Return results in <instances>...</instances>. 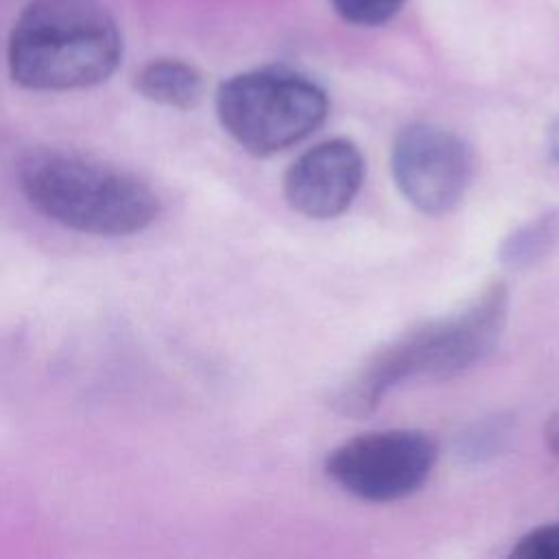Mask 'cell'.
Masks as SVG:
<instances>
[{"mask_svg": "<svg viewBox=\"0 0 559 559\" xmlns=\"http://www.w3.org/2000/svg\"><path fill=\"white\" fill-rule=\"evenodd\" d=\"M406 0H332L334 11L356 26H380L389 22Z\"/></svg>", "mask_w": 559, "mask_h": 559, "instance_id": "10", "label": "cell"}, {"mask_svg": "<svg viewBox=\"0 0 559 559\" xmlns=\"http://www.w3.org/2000/svg\"><path fill=\"white\" fill-rule=\"evenodd\" d=\"M216 116L245 151L273 155L321 127L328 116V96L304 74L260 68L221 83Z\"/></svg>", "mask_w": 559, "mask_h": 559, "instance_id": "4", "label": "cell"}, {"mask_svg": "<svg viewBox=\"0 0 559 559\" xmlns=\"http://www.w3.org/2000/svg\"><path fill=\"white\" fill-rule=\"evenodd\" d=\"M507 312V286H487L463 310L428 321L376 352L336 391L332 404L345 415H369L400 382L415 378L448 380L465 371L496 345Z\"/></svg>", "mask_w": 559, "mask_h": 559, "instance_id": "2", "label": "cell"}, {"mask_svg": "<svg viewBox=\"0 0 559 559\" xmlns=\"http://www.w3.org/2000/svg\"><path fill=\"white\" fill-rule=\"evenodd\" d=\"M391 170L406 201L437 216L463 199L474 175V153L450 129L411 124L395 138Z\"/></svg>", "mask_w": 559, "mask_h": 559, "instance_id": "6", "label": "cell"}, {"mask_svg": "<svg viewBox=\"0 0 559 559\" xmlns=\"http://www.w3.org/2000/svg\"><path fill=\"white\" fill-rule=\"evenodd\" d=\"M365 179V159L349 140H328L308 148L284 175L290 207L310 218H332L356 199Z\"/></svg>", "mask_w": 559, "mask_h": 559, "instance_id": "7", "label": "cell"}, {"mask_svg": "<svg viewBox=\"0 0 559 559\" xmlns=\"http://www.w3.org/2000/svg\"><path fill=\"white\" fill-rule=\"evenodd\" d=\"M520 559H559V524H546L528 531L511 550Z\"/></svg>", "mask_w": 559, "mask_h": 559, "instance_id": "11", "label": "cell"}, {"mask_svg": "<svg viewBox=\"0 0 559 559\" xmlns=\"http://www.w3.org/2000/svg\"><path fill=\"white\" fill-rule=\"evenodd\" d=\"M559 245V210L546 212L515 229L500 249V258L511 269L531 266Z\"/></svg>", "mask_w": 559, "mask_h": 559, "instance_id": "9", "label": "cell"}, {"mask_svg": "<svg viewBox=\"0 0 559 559\" xmlns=\"http://www.w3.org/2000/svg\"><path fill=\"white\" fill-rule=\"evenodd\" d=\"M135 90L151 103L192 109L203 98V76L188 61L162 57L144 63L133 79Z\"/></svg>", "mask_w": 559, "mask_h": 559, "instance_id": "8", "label": "cell"}, {"mask_svg": "<svg viewBox=\"0 0 559 559\" xmlns=\"http://www.w3.org/2000/svg\"><path fill=\"white\" fill-rule=\"evenodd\" d=\"M437 443L421 430H376L341 443L328 456L330 478L356 498L393 502L415 493L430 476Z\"/></svg>", "mask_w": 559, "mask_h": 559, "instance_id": "5", "label": "cell"}, {"mask_svg": "<svg viewBox=\"0 0 559 559\" xmlns=\"http://www.w3.org/2000/svg\"><path fill=\"white\" fill-rule=\"evenodd\" d=\"M550 153L559 162V120L550 129Z\"/></svg>", "mask_w": 559, "mask_h": 559, "instance_id": "12", "label": "cell"}, {"mask_svg": "<svg viewBox=\"0 0 559 559\" xmlns=\"http://www.w3.org/2000/svg\"><path fill=\"white\" fill-rule=\"evenodd\" d=\"M17 181L39 214L81 234L131 236L159 214V199L144 179L68 151L26 153Z\"/></svg>", "mask_w": 559, "mask_h": 559, "instance_id": "3", "label": "cell"}, {"mask_svg": "<svg viewBox=\"0 0 559 559\" xmlns=\"http://www.w3.org/2000/svg\"><path fill=\"white\" fill-rule=\"evenodd\" d=\"M120 59L118 22L100 0H28L7 46L11 79L35 92L94 87Z\"/></svg>", "mask_w": 559, "mask_h": 559, "instance_id": "1", "label": "cell"}]
</instances>
